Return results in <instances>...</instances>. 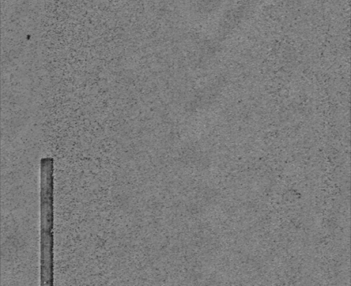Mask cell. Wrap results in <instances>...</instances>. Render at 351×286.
<instances>
[{
	"mask_svg": "<svg viewBox=\"0 0 351 286\" xmlns=\"http://www.w3.org/2000/svg\"><path fill=\"white\" fill-rule=\"evenodd\" d=\"M54 160H40V285H54Z\"/></svg>",
	"mask_w": 351,
	"mask_h": 286,
	"instance_id": "1",
	"label": "cell"
}]
</instances>
